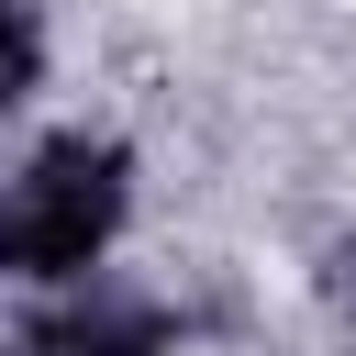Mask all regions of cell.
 Instances as JSON below:
<instances>
[{
    "label": "cell",
    "mask_w": 356,
    "mask_h": 356,
    "mask_svg": "<svg viewBox=\"0 0 356 356\" xmlns=\"http://www.w3.org/2000/svg\"><path fill=\"white\" fill-rule=\"evenodd\" d=\"M134 200V156L111 134H56L22 156V178L0 189V267L11 278H89L100 245L122 234Z\"/></svg>",
    "instance_id": "cell-1"
},
{
    "label": "cell",
    "mask_w": 356,
    "mask_h": 356,
    "mask_svg": "<svg viewBox=\"0 0 356 356\" xmlns=\"http://www.w3.org/2000/svg\"><path fill=\"white\" fill-rule=\"evenodd\" d=\"M156 345H167V323L145 300H89V312H67V323L33 334V356H156Z\"/></svg>",
    "instance_id": "cell-2"
},
{
    "label": "cell",
    "mask_w": 356,
    "mask_h": 356,
    "mask_svg": "<svg viewBox=\"0 0 356 356\" xmlns=\"http://www.w3.org/2000/svg\"><path fill=\"white\" fill-rule=\"evenodd\" d=\"M33 78H44V33H33V11H22V0H0V111H11Z\"/></svg>",
    "instance_id": "cell-3"
},
{
    "label": "cell",
    "mask_w": 356,
    "mask_h": 356,
    "mask_svg": "<svg viewBox=\"0 0 356 356\" xmlns=\"http://www.w3.org/2000/svg\"><path fill=\"white\" fill-rule=\"evenodd\" d=\"M323 312L356 334V245H334V256H323Z\"/></svg>",
    "instance_id": "cell-4"
}]
</instances>
